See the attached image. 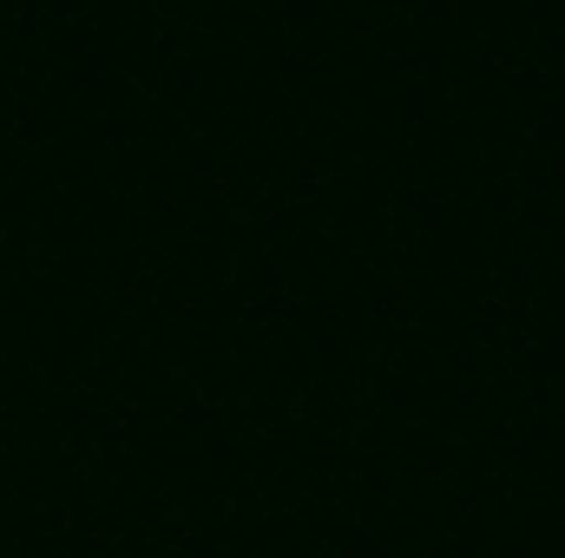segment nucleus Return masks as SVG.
<instances>
[]
</instances>
